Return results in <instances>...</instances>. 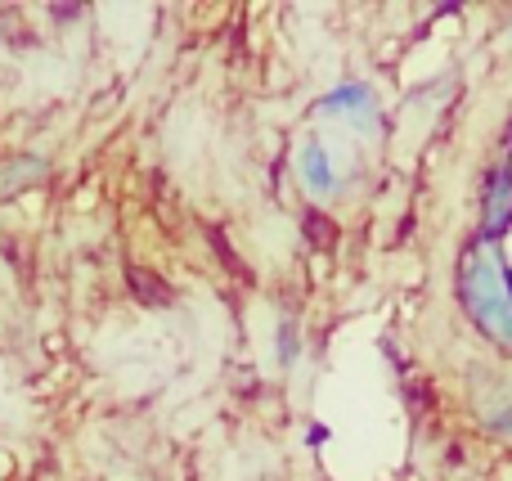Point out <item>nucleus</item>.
Returning a JSON list of instances; mask_svg holds the SVG:
<instances>
[{
	"label": "nucleus",
	"instance_id": "2",
	"mask_svg": "<svg viewBox=\"0 0 512 481\" xmlns=\"http://www.w3.org/2000/svg\"><path fill=\"white\" fill-rule=\"evenodd\" d=\"M508 230H512V167L499 162L481 180V243L495 248Z\"/></svg>",
	"mask_w": 512,
	"mask_h": 481
},
{
	"label": "nucleus",
	"instance_id": "6",
	"mask_svg": "<svg viewBox=\"0 0 512 481\" xmlns=\"http://www.w3.org/2000/svg\"><path fill=\"white\" fill-rule=\"evenodd\" d=\"M279 365H297V324H279Z\"/></svg>",
	"mask_w": 512,
	"mask_h": 481
},
{
	"label": "nucleus",
	"instance_id": "7",
	"mask_svg": "<svg viewBox=\"0 0 512 481\" xmlns=\"http://www.w3.org/2000/svg\"><path fill=\"white\" fill-rule=\"evenodd\" d=\"M486 423H490L495 432H512V392H508V405H504V410H490V414H486Z\"/></svg>",
	"mask_w": 512,
	"mask_h": 481
},
{
	"label": "nucleus",
	"instance_id": "5",
	"mask_svg": "<svg viewBox=\"0 0 512 481\" xmlns=\"http://www.w3.org/2000/svg\"><path fill=\"white\" fill-rule=\"evenodd\" d=\"M355 108H373V90L360 86V81H346L333 95L319 99V113H355Z\"/></svg>",
	"mask_w": 512,
	"mask_h": 481
},
{
	"label": "nucleus",
	"instance_id": "4",
	"mask_svg": "<svg viewBox=\"0 0 512 481\" xmlns=\"http://www.w3.org/2000/svg\"><path fill=\"white\" fill-rule=\"evenodd\" d=\"M45 171H50V162H45V158H32V153H23V158L5 162V167H0V198L18 194V189H27V185H36Z\"/></svg>",
	"mask_w": 512,
	"mask_h": 481
},
{
	"label": "nucleus",
	"instance_id": "8",
	"mask_svg": "<svg viewBox=\"0 0 512 481\" xmlns=\"http://www.w3.org/2000/svg\"><path fill=\"white\" fill-rule=\"evenodd\" d=\"M508 149H512V126H508Z\"/></svg>",
	"mask_w": 512,
	"mask_h": 481
},
{
	"label": "nucleus",
	"instance_id": "3",
	"mask_svg": "<svg viewBox=\"0 0 512 481\" xmlns=\"http://www.w3.org/2000/svg\"><path fill=\"white\" fill-rule=\"evenodd\" d=\"M297 167H301V180H306V189L315 198H328L337 189V180H333V167H328V153H324V144H301V153H297Z\"/></svg>",
	"mask_w": 512,
	"mask_h": 481
},
{
	"label": "nucleus",
	"instance_id": "1",
	"mask_svg": "<svg viewBox=\"0 0 512 481\" xmlns=\"http://www.w3.org/2000/svg\"><path fill=\"white\" fill-rule=\"evenodd\" d=\"M459 302L486 338L512 347V266L490 243H472L459 261Z\"/></svg>",
	"mask_w": 512,
	"mask_h": 481
}]
</instances>
